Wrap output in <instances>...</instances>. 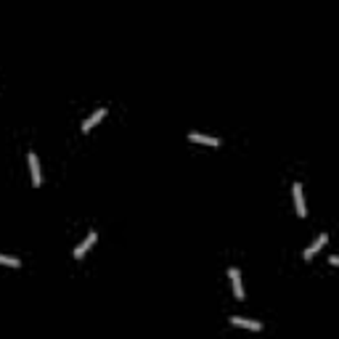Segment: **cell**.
I'll return each instance as SVG.
<instances>
[{
    "instance_id": "6da1fadb",
    "label": "cell",
    "mask_w": 339,
    "mask_h": 339,
    "mask_svg": "<svg viewBox=\"0 0 339 339\" xmlns=\"http://www.w3.org/2000/svg\"><path fill=\"white\" fill-rule=\"evenodd\" d=\"M228 278H231V284H233V294L236 299H244V286H241V273L236 268H228Z\"/></svg>"
},
{
    "instance_id": "7a4b0ae2",
    "label": "cell",
    "mask_w": 339,
    "mask_h": 339,
    "mask_svg": "<svg viewBox=\"0 0 339 339\" xmlns=\"http://www.w3.org/2000/svg\"><path fill=\"white\" fill-rule=\"evenodd\" d=\"M326 241H329V236H326V233H321V236H318V239H315V241H313V244H310V247H308V249H305V254H302V257H305V260H313V257H315V254H318V249H321V247H324V244H326Z\"/></svg>"
},
{
    "instance_id": "3957f363",
    "label": "cell",
    "mask_w": 339,
    "mask_h": 339,
    "mask_svg": "<svg viewBox=\"0 0 339 339\" xmlns=\"http://www.w3.org/2000/svg\"><path fill=\"white\" fill-rule=\"evenodd\" d=\"M292 194H294V207H297V215H299V217H305V215H308V210H305V199H302V185L294 183V185H292Z\"/></svg>"
},
{
    "instance_id": "277c9868",
    "label": "cell",
    "mask_w": 339,
    "mask_h": 339,
    "mask_svg": "<svg viewBox=\"0 0 339 339\" xmlns=\"http://www.w3.org/2000/svg\"><path fill=\"white\" fill-rule=\"evenodd\" d=\"M95 239H98V233H95V231H90V233H88V239H85L82 244H80V247H77V249H75V257H77V260H82V257H85V252H88L90 247L95 244Z\"/></svg>"
},
{
    "instance_id": "5b68a950",
    "label": "cell",
    "mask_w": 339,
    "mask_h": 339,
    "mask_svg": "<svg viewBox=\"0 0 339 339\" xmlns=\"http://www.w3.org/2000/svg\"><path fill=\"white\" fill-rule=\"evenodd\" d=\"M231 324H233V326H241V329H249V331H260V329H262V324H260V321L239 318V315H233V318H231Z\"/></svg>"
},
{
    "instance_id": "8992f818",
    "label": "cell",
    "mask_w": 339,
    "mask_h": 339,
    "mask_svg": "<svg viewBox=\"0 0 339 339\" xmlns=\"http://www.w3.org/2000/svg\"><path fill=\"white\" fill-rule=\"evenodd\" d=\"M104 117H106V109H98V111H95V114H90L88 120L82 122V133H88V130H93V127H95V125H98V122H101V120H104Z\"/></svg>"
},
{
    "instance_id": "52a82bcc",
    "label": "cell",
    "mask_w": 339,
    "mask_h": 339,
    "mask_svg": "<svg viewBox=\"0 0 339 339\" xmlns=\"http://www.w3.org/2000/svg\"><path fill=\"white\" fill-rule=\"evenodd\" d=\"M188 140H194V143H207V146H220V138H215V135H201V133H188Z\"/></svg>"
},
{
    "instance_id": "ba28073f",
    "label": "cell",
    "mask_w": 339,
    "mask_h": 339,
    "mask_svg": "<svg viewBox=\"0 0 339 339\" xmlns=\"http://www.w3.org/2000/svg\"><path fill=\"white\" fill-rule=\"evenodd\" d=\"M30 170H32V183L40 185L43 183V172H40V162H37L35 154H30Z\"/></svg>"
},
{
    "instance_id": "9c48e42d",
    "label": "cell",
    "mask_w": 339,
    "mask_h": 339,
    "mask_svg": "<svg viewBox=\"0 0 339 339\" xmlns=\"http://www.w3.org/2000/svg\"><path fill=\"white\" fill-rule=\"evenodd\" d=\"M0 262L11 265V268H19V260H16V257H5V254H0Z\"/></svg>"
}]
</instances>
